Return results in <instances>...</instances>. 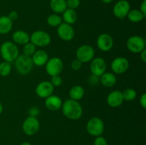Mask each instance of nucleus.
Listing matches in <instances>:
<instances>
[{"label": "nucleus", "instance_id": "f257e3e1", "mask_svg": "<svg viewBox=\"0 0 146 145\" xmlns=\"http://www.w3.org/2000/svg\"><path fill=\"white\" fill-rule=\"evenodd\" d=\"M63 114L68 119L71 120H77L80 119L83 115V108L78 101L68 99L62 104Z\"/></svg>", "mask_w": 146, "mask_h": 145}, {"label": "nucleus", "instance_id": "f03ea898", "mask_svg": "<svg viewBox=\"0 0 146 145\" xmlns=\"http://www.w3.org/2000/svg\"><path fill=\"white\" fill-rule=\"evenodd\" d=\"M1 55L4 61L11 63L15 61L19 56V49L17 45L11 41H5L0 47Z\"/></svg>", "mask_w": 146, "mask_h": 145}, {"label": "nucleus", "instance_id": "7ed1b4c3", "mask_svg": "<svg viewBox=\"0 0 146 145\" xmlns=\"http://www.w3.org/2000/svg\"><path fill=\"white\" fill-rule=\"evenodd\" d=\"M15 66L17 72L23 75H28L32 71L34 63L31 57L24 55H19L15 60Z\"/></svg>", "mask_w": 146, "mask_h": 145}, {"label": "nucleus", "instance_id": "20e7f679", "mask_svg": "<svg viewBox=\"0 0 146 145\" xmlns=\"http://www.w3.org/2000/svg\"><path fill=\"white\" fill-rule=\"evenodd\" d=\"M86 130L91 136H101L104 131V122L101 118L94 117L87 122Z\"/></svg>", "mask_w": 146, "mask_h": 145}, {"label": "nucleus", "instance_id": "39448f33", "mask_svg": "<svg viewBox=\"0 0 146 145\" xmlns=\"http://www.w3.org/2000/svg\"><path fill=\"white\" fill-rule=\"evenodd\" d=\"M51 40L49 34L41 30L34 31L30 36V42L38 47L47 46L51 43Z\"/></svg>", "mask_w": 146, "mask_h": 145}, {"label": "nucleus", "instance_id": "423d86ee", "mask_svg": "<svg viewBox=\"0 0 146 145\" xmlns=\"http://www.w3.org/2000/svg\"><path fill=\"white\" fill-rule=\"evenodd\" d=\"M45 65L47 74L51 77L60 75L64 68L63 61L61 58L57 57H54L48 59Z\"/></svg>", "mask_w": 146, "mask_h": 145}, {"label": "nucleus", "instance_id": "0eeeda50", "mask_svg": "<svg viewBox=\"0 0 146 145\" xmlns=\"http://www.w3.org/2000/svg\"><path fill=\"white\" fill-rule=\"evenodd\" d=\"M76 55L77 59L79 60L82 63H86L94 59L95 51L92 46L85 44L77 49Z\"/></svg>", "mask_w": 146, "mask_h": 145}, {"label": "nucleus", "instance_id": "6e6552de", "mask_svg": "<svg viewBox=\"0 0 146 145\" xmlns=\"http://www.w3.org/2000/svg\"><path fill=\"white\" fill-rule=\"evenodd\" d=\"M128 49L133 53H140L145 48V41L139 36H133L130 37L126 42Z\"/></svg>", "mask_w": 146, "mask_h": 145}, {"label": "nucleus", "instance_id": "1a4fd4ad", "mask_svg": "<svg viewBox=\"0 0 146 145\" xmlns=\"http://www.w3.org/2000/svg\"><path fill=\"white\" fill-rule=\"evenodd\" d=\"M40 128V122L36 117L29 116L26 118L22 124V129L28 136H32L38 132Z\"/></svg>", "mask_w": 146, "mask_h": 145}, {"label": "nucleus", "instance_id": "9d476101", "mask_svg": "<svg viewBox=\"0 0 146 145\" xmlns=\"http://www.w3.org/2000/svg\"><path fill=\"white\" fill-rule=\"evenodd\" d=\"M106 63L105 60L100 57L94 58L91 61L90 64V70L92 75L97 77H101L106 71Z\"/></svg>", "mask_w": 146, "mask_h": 145}, {"label": "nucleus", "instance_id": "9b49d317", "mask_svg": "<svg viewBox=\"0 0 146 145\" xmlns=\"http://www.w3.org/2000/svg\"><path fill=\"white\" fill-rule=\"evenodd\" d=\"M57 34L61 40L64 41H70L74 38L75 31L71 25L62 22L57 27Z\"/></svg>", "mask_w": 146, "mask_h": 145}, {"label": "nucleus", "instance_id": "f8f14e48", "mask_svg": "<svg viewBox=\"0 0 146 145\" xmlns=\"http://www.w3.org/2000/svg\"><path fill=\"white\" fill-rule=\"evenodd\" d=\"M111 68L114 73L121 75L128 71L129 68V61L123 57H118L112 61Z\"/></svg>", "mask_w": 146, "mask_h": 145}, {"label": "nucleus", "instance_id": "ddd939ff", "mask_svg": "<svg viewBox=\"0 0 146 145\" xmlns=\"http://www.w3.org/2000/svg\"><path fill=\"white\" fill-rule=\"evenodd\" d=\"M131 10V5L127 0H120L113 7V14L118 18H125Z\"/></svg>", "mask_w": 146, "mask_h": 145}, {"label": "nucleus", "instance_id": "4468645a", "mask_svg": "<svg viewBox=\"0 0 146 145\" xmlns=\"http://www.w3.org/2000/svg\"><path fill=\"white\" fill-rule=\"evenodd\" d=\"M54 87L49 81H42L38 84L35 90L36 94L40 98H47L53 95Z\"/></svg>", "mask_w": 146, "mask_h": 145}, {"label": "nucleus", "instance_id": "2eb2a0df", "mask_svg": "<svg viewBox=\"0 0 146 145\" xmlns=\"http://www.w3.org/2000/svg\"><path fill=\"white\" fill-rule=\"evenodd\" d=\"M97 46L101 51L104 52L109 51L113 46V39L108 34H101L97 38Z\"/></svg>", "mask_w": 146, "mask_h": 145}, {"label": "nucleus", "instance_id": "dca6fc26", "mask_svg": "<svg viewBox=\"0 0 146 145\" xmlns=\"http://www.w3.org/2000/svg\"><path fill=\"white\" fill-rule=\"evenodd\" d=\"M123 101L122 92L119 90L112 91L107 97V103L111 107H118L122 105Z\"/></svg>", "mask_w": 146, "mask_h": 145}, {"label": "nucleus", "instance_id": "f3484780", "mask_svg": "<svg viewBox=\"0 0 146 145\" xmlns=\"http://www.w3.org/2000/svg\"><path fill=\"white\" fill-rule=\"evenodd\" d=\"M62 100L60 97L55 95H51L46 98L45 105L48 109L51 111H57L62 107Z\"/></svg>", "mask_w": 146, "mask_h": 145}, {"label": "nucleus", "instance_id": "a211bd4d", "mask_svg": "<svg viewBox=\"0 0 146 145\" xmlns=\"http://www.w3.org/2000/svg\"><path fill=\"white\" fill-rule=\"evenodd\" d=\"M31 59H32L34 65L41 67L46 65L48 60V55L44 50H38V51H36L34 55L31 56Z\"/></svg>", "mask_w": 146, "mask_h": 145}, {"label": "nucleus", "instance_id": "6ab92c4d", "mask_svg": "<svg viewBox=\"0 0 146 145\" xmlns=\"http://www.w3.org/2000/svg\"><path fill=\"white\" fill-rule=\"evenodd\" d=\"M12 40L14 44L25 45L30 41V36L26 31L19 30L13 33Z\"/></svg>", "mask_w": 146, "mask_h": 145}, {"label": "nucleus", "instance_id": "aec40b11", "mask_svg": "<svg viewBox=\"0 0 146 145\" xmlns=\"http://www.w3.org/2000/svg\"><path fill=\"white\" fill-rule=\"evenodd\" d=\"M100 81L104 86L106 88H111L115 85L117 79L115 75L112 72H105L100 77Z\"/></svg>", "mask_w": 146, "mask_h": 145}, {"label": "nucleus", "instance_id": "412c9836", "mask_svg": "<svg viewBox=\"0 0 146 145\" xmlns=\"http://www.w3.org/2000/svg\"><path fill=\"white\" fill-rule=\"evenodd\" d=\"M50 7L55 14H62L67 9L66 0H51Z\"/></svg>", "mask_w": 146, "mask_h": 145}, {"label": "nucleus", "instance_id": "4be33fe9", "mask_svg": "<svg viewBox=\"0 0 146 145\" xmlns=\"http://www.w3.org/2000/svg\"><path fill=\"white\" fill-rule=\"evenodd\" d=\"M62 14V20H64V23H66L70 25L75 24L78 19V14L74 9L67 8Z\"/></svg>", "mask_w": 146, "mask_h": 145}, {"label": "nucleus", "instance_id": "5701e85b", "mask_svg": "<svg viewBox=\"0 0 146 145\" xmlns=\"http://www.w3.org/2000/svg\"><path fill=\"white\" fill-rule=\"evenodd\" d=\"M13 21L7 16L0 17V34H7L11 30Z\"/></svg>", "mask_w": 146, "mask_h": 145}, {"label": "nucleus", "instance_id": "b1692460", "mask_svg": "<svg viewBox=\"0 0 146 145\" xmlns=\"http://www.w3.org/2000/svg\"><path fill=\"white\" fill-rule=\"evenodd\" d=\"M85 94L84 88L81 85H74L69 90V99L78 101L82 99Z\"/></svg>", "mask_w": 146, "mask_h": 145}, {"label": "nucleus", "instance_id": "393cba45", "mask_svg": "<svg viewBox=\"0 0 146 145\" xmlns=\"http://www.w3.org/2000/svg\"><path fill=\"white\" fill-rule=\"evenodd\" d=\"M127 17H128L129 21H131V22L138 23L142 21V20H143V18L145 16L142 14V12L140 10L132 9L130 10L128 15H127Z\"/></svg>", "mask_w": 146, "mask_h": 145}, {"label": "nucleus", "instance_id": "a878e982", "mask_svg": "<svg viewBox=\"0 0 146 145\" xmlns=\"http://www.w3.org/2000/svg\"><path fill=\"white\" fill-rule=\"evenodd\" d=\"M47 24L52 27H58L63 22L62 18L57 14H51L47 18Z\"/></svg>", "mask_w": 146, "mask_h": 145}, {"label": "nucleus", "instance_id": "bb28decb", "mask_svg": "<svg viewBox=\"0 0 146 145\" xmlns=\"http://www.w3.org/2000/svg\"><path fill=\"white\" fill-rule=\"evenodd\" d=\"M122 94L123 100L126 101H133L135 99L137 96L136 91L133 88H128V89L125 90L122 92Z\"/></svg>", "mask_w": 146, "mask_h": 145}, {"label": "nucleus", "instance_id": "cd10ccee", "mask_svg": "<svg viewBox=\"0 0 146 145\" xmlns=\"http://www.w3.org/2000/svg\"><path fill=\"white\" fill-rule=\"evenodd\" d=\"M11 71V66L10 63L4 61L0 63V75L3 77L8 76Z\"/></svg>", "mask_w": 146, "mask_h": 145}, {"label": "nucleus", "instance_id": "c85d7f7f", "mask_svg": "<svg viewBox=\"0 0 146 145\" xmlns=\"http://www.w3.org/2000/svg\"><path fill=\"white\" fill-rule=\"evenodd\" d=\"M36 45L34 44H33L31 42H29L27 44H26L25 45H24V48H23V54L27 56L31 57L34 53H35L36 50Z\"/></svg>", "mask_w": 146, "mask_h": 145}, {"label": "nucleus", "instance_id": "c756f323", "mask_svg": "<svg viewBox=\"0 0 146 145\" xmlns=\"http://www.w3.org/2000/svg\"><path fill=\"white\" fill-rule=\"evenodd\" d=\"M50 82H51V83L52 84V85L54 87H59L62 84L63 80L61 77L60 76V75H58L51 77V80Z\"/></svg>", "mask_w": 146, "mask_h": 145}, {"label": "nucleus", "instance_id": "7c9ffc66", "mask_svg": "<svg viewBox=\"0 0 146 145\" xmlns=\"http://www.w3.org/2000/svg\"><path fill=\"white\" fill-rule=\"evenodd\" d=\"M80 0H67L66 5L67 8L74 9L78 8L80 5Z\"/></svg>", "mask_w": 146, "mask_h": 145}, {"label": "nucleus", "instance_id": "2f4dec72", "mask_svg": "<svg viewBox=\"0 0 146 145\" xmlns=\"http://www.w3.org/2000/svg\"><path fill=\"white\" fill-rule=\"evenodd\" d=\"M94 145H108V142L106 138L101 135V136H96L94 141Z\"/></svg>", "mask_w": 146, "mask_h": 145}, {"label": "nucleus", "instance_id": "473e14b6", "mask_svg": "<svg viewBox=\"0 0 146 145\" xmlns=\"http://www.w3.org/2000/svg\"><path fill=\"white\" fill-rule=\"evenodd\" d=\"M82 64L83 63L79 61V60L76 58V59H74V61L71 62V69L74 70V71H78V70L81 68V66H82Z\"/></svg>", "mask_w": 146, "mask_h": 145}, {"label": "nucleus", "instance_id": "72a5a7b5", "mask_svg": "<svg viewBox=\"0 0 146 145\" xmlns=\"http://www.w3.org/2000/svg\"><path fill=\"white\" fill-rule=\"evenodd\" d=\"M100 81L99 77H97L96 75L91 74V76L88 78V83L91 85H96Z\"/></svg>", "mask_w": 146, "mask_h": 145}, {"label": "nucleus", "instance_id": "f704fd0d", "mask_svg": "<svg viewBox=\"0 0 146 145\" xmlns=\"http://www.w3.org/2000/svg\"><path fill=\"white\" fill-rule=\"evenodd\" d=\"M39 109L38 107H31L29 109V116L36 117L38 115V114H39Z\"/></svg>", "mask_w": 146, "mask_h": 145}, {"label": "nucleus", "instance_id": "c9c22d12", "mask_svg": "<svg viewBox=\"0 0 146 145\" xmlns=\"http://www.w3.org/2000/svg\"><path fill=\"white\" fill-rule=\"evenodd\" d=\"M7 16H8L9 18L11 20V21H16V20L18 18L19 15H18V13H17V11H11L9 14V15Z\"/></svg>", "mask_w": 146, "mask_h": 145}, {"label": "nucleus", "instance_id": "e433bc0d", "mask_svg": "<svg viewBox=\"0 0 146 145\" xmlns=\"http://www.w3.org/2000/svg\"><path fill=\"white\" fill-rule=\"evenodd\" d=\"M140 104H141V107L144 109L146 108V94L143 93L141 95V98H140Z\"/></svg>", "mask_w": 146, "mask_h": 145}, {"label": "nucleus", "instance_id": "4c0bfd02", "mask_svg": "<svg viewBox=\"0 0 146 145\" xmlns=\"http://www.w3.org/2000/svg\"><path fill=\"white\" fill-rule=\"evenodd\" d=\"M140 11L145 16H146V0H143L141 3V7H140Z\"/></svg>", "mask_w": 146, "mask_h": 145}, {"label": "nucleus", "instance_id": "58836bf2", "mask_svg": "<svg viewBox=\"0 0 146 145\" xmlns=\"http://www.w3.org/2000/svg\"><path fill=\"white\" fill-rule=\"evenodd\" d=\"M140 54H141V59L142 60L143 62L145 63L146 62V50H145V48L144 50H143V51L140 53Z\"/></svg>", "mask_w": 146, "mask_h": 145}, {"label": "nucleus", "instance_id": "ea45409f", "mask_svg": "<svg viewBox=\"0 0 146 145\" xmlns=\"http://www.w3.org/2000/svg\"><path fill=\"white\" fill-rule=\"evenodd\" d=\"M113 1V0H101V1H102L103 3H104V4H110V3L112 2Z\"/></svg>", "mask_w": 146, "mask_h": 145}, {"label": "nucleus", "instance_id": "a19ab883", "mask_svg": "<svg viewBox=\"0 0 146 145\" xmlns=\"http://www.w3.org/2000/svg\"><path fill=\"white\" fill-rule=\"evenodd\" d=\"M2 112H3V105L2 104H1V102H0V115L2 113Z\"/></svg>", "mask_w": 146, "mask_h": 145}, {"label": "nucleus", "instance_id": "79ce46f5", "mask_svg": "<svg viewBox=\"0 0 146 145\" xmlns=\"http://www.w3.org/2000/svg\"><path fill=\"white\" fill-rule=\"evenodd\" d=\"M21 145H32V144L28 142H23V143H21Z\"/></svg>", "mask_w": 146, "mask_h": 145}]
</instances>
